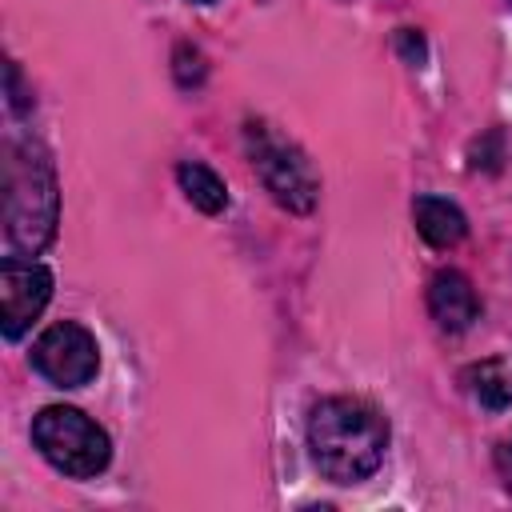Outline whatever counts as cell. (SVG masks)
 Masks as SVG:
<instances>
[{"instance_id":"6da1fadb","label":"cell","mask_w":512,"mask_h":512,"mask_svg":"<svg viewBox=\"0 0 512 512\" xmlns=\"http://www.w3.org/2000/svg\"><path fill=\"white\" fill-rule=\"evenodd\" d=\"M308 452L332 484H360L384 464L388 424L364 400L328 396L308 412Z\"/></svg>"},{"instance_id":"7a4b0ae2","label":"cell","mask_w":512,"mask_h":512,"mask_svg":"<svg viewBox=\"0 0 512 512\" xmlns=\"http://www.w3.org/2000/svg\"><path fill=\"white\" fill-rule=\"evenodd\" d=\"M60 188L40 140H12L4 160V244L8 256H36L52 244Z\"/></svg>"},{"instance_id":"3957f363","label":"cell","mask_w":512,"mask_h":512,"mask_svg":"<svg viewBox=\"0 0 512 512\" xmlns=\"http://www.w3.org/2000/svg\"><path fill=\"white\" fill-rule=\"evenodd\" d=\"M32 444L56 472L76 476V480L104 472L112 460L108 432L92 416L68 404H52L40 416H32Z\"/></svg>"},{"instance_id":"277c9868","label":"cell","mask_w":512,"mask_h":512,"mask_svg":"<svg viewBox=\"0 0 512 512\" xmlns=\"http://www.w3.org/2000/svg\"><path fill=\"white\" fill-rule=\"evenodd\" d=\"M244 144L252 156L256 176L264 180V188L272 192V200L288 212H312L316 196H320V176L312 168V160L284 136H276L268 124L252 120L244 128Z\"/></svg>"},{"instance_id":"5b68a950","label":"cell","mask_w":512,"mask_h":512,"mask_svg":"<svg viewBox=\"0 0 512 512\" xmlns=\"http://www.w3.org/2000/svg\"><path fill=\"white\" fill-rule=\"evenodd\" d=\"M32 368L56 388H84L100 368L96 336L76 320H60L44 328L40 340L32 344Z\"/></svg>"},{"instance_id":"8992f818","label":"cell","mask_w":512,"mask_h":512,"mask_svg":"<svg viewBox=\"0 0 512 512\" xmlns=\"http://www.w3.org/2000/svg\"><path fill=\"white\" fill-rule=\"evenodd\" d=\"M52 300V272L32 256H4L0 264V332L8 340L24 336L32 320Z\"/></svg>"},{"instance_id":"52a82bcc","label":"cell","mask_w":512,"mask_h":512,"mask_svg":"<svg viewBox=\"0 0 512 512\" xmlns=\"http://www.w3.org/2000/svg\"><path fill=\"white\" fill-rule=\"evenodd\" d=\"M428 312L444 332H464L480 320V296L464 272L444 268L428 280Z\"/></svg>"},{"instance_id":"ba28073f","label":"cell","mask_w":512,"mask_h":512,"mask_svg":"<svg viewBox=\"0 0 512 512\" xmlns=\"http://www.w3.org/2000/svg\"><path fill=\"white\" fill-rule=\"evenodd\" d=\"M412 220H416V232L432 248H456L464 240V232H468L464 212L452 200H444V196H420L412 204Z\"/></svg>"},{"instance_id":"9c48e42d","label":"cell","mask_w":512,"mask_h":512,"mask_svg":"<svg viewBox=\"0 0 512 512\" xmlns=\"http://www.w3.org/2000/svg\"><path fill=\"white\" fill-rule=\"evenodd\" d=\"M176 180H180V188H184V196L200 208V212H208V216H216V212H224V204H228V188H224V180L208 168V164H196V160H184L180 168H176Z\"/></svg>"},{"instance_id":"30bf717a","label":"cell","mask_w":512,"mask_h":512,"mask_svg":"<svg viewBox=\"0 0 512 512\" xmlns=\"http://www.w3.org/2000/svg\"><path fill=\"white\" fill-rule=\"evenodd\" d=\"M464 384H468V392H472L484 408H492V412H504V408L512 404V372H508L500 360L472 364V368L464 372Z\"/></svg>"},{"instance_id":"8fae6325","label":"cell","mask_w":512,"mask_h":512,"mask_svg":"<svg viewBox=\"0 0 512 512\" xmlns=\"http://www.w3.org/2000/svg\"><path fill=\"white\" fill-rule=\"evenodd\" d=\"M496 472H500V480H504V488L512 492V436L496 448Z\"/></svg>"},{"instance_id":"7c38bea8","label":"cell","mask_w":512,"mask_h":512,"mask_svg":"<svg viewBox=\"0 0 512 512\" xmlns=\"http://www.w3.org/2000/svg\"><path fill=\"white\" fill-rule=\"evenodd\" d=\"M400 44L408 48V64H416V68H420V64H424V40H420L412 28H404V32H400Z\"/></svg>"},{"instance_id":"4fadbf2b","label":"cell","mask_w":512,"mask_h":512,"mask_svg":"<svg viewBox=\"0 0 512 512\" xmlns=\"http://www.w3.org/2000/svg\"><path fill=\"white\" fill-rule=\"evenodd\" d=\"M196 4H208V0H196Z\"/></svg>"}]
</instances>
